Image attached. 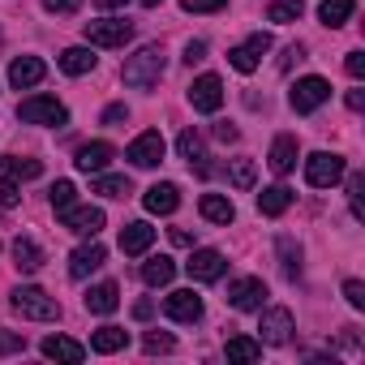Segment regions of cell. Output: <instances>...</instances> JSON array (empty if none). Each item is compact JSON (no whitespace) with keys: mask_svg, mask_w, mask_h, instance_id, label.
I'll use <instances>...</instances> for the list:
<instances>
[{"mask_svg":"<svg viewBox=\"0 0 365 365\" xmlns=\"http://www.w3.org/2000/svg\"><path fill=\"white\" fill-rule=\"evenodd\" d=\"M163 69H168V52H163L159 43H146V48H138L133 56H125L120 78H125V86L146 91V86H155V82L163 78Z\"/></svg>","mask_w":365,"mask_h":365,"instance_id":"cell-1","label":"cell"},{"mask_svg":"<svg viewBox=\"0 0 365 365\" xmlns=\"http://www.w3.org/2000/svg\"><path fill=\"white\" fill-rule=\"evenodd\" d=\"M163 150H168L163 133H159V129H146V133H138V138L129 142L125 159H129L133 168H155V163H163Z\"/></svg>","mask_w":365,"mask_h":365,"instance_id":"cell-9","label":"cell"},{"mask_svg":"<svg viewBox=\"0 0 365 365\" xmlns=\"http://www.w3.org/2000/svg\"><path fill=\"white\" fill-rule=\"evenodd\" d=\"M39 172H43V163L31 159V155H9V159H0V176H9V180H35Z\"/></svg>","mask_w":365,"mask_h":365,"instance_id":"cell-26","label":"cell"},{"mask_svg":"<svg viewBox=\"0 0 365 365\" xmlns=\"http://www.w3.org/2000/svg\"><path fill=\"white\" fill-rule=\"evenodd\" d=\"M163 5V0H142V9H159Z\"/></svg>","mask_w":365,"mask_h":365,"instance_id":"cell-53","label":"cell"},{"mask_svg":"<svg viewBox=\"0 0 365 365\" xmlns=\"http://www.w3.org/2000/svg\"><path fill=\"white\" fill-rule=\"evenodd\" d=\"M327 99H331V82H327V78H318V73H309V78H297V86L288 91V103H292V112H297V116H309V112H318Z\"/></svg>","mask_w":365,"mask_h":365,"instance_id":"cell-5","label":"cell"},{"mask_svg":"<svg viewBox=\"0 0 365 365\" xmlns=\"http://www.w3.org/2000/svg\"><path fill=\"white\" fill-rule=\"evenodd\" d=\"M301 14H305L301 0H271L267 22H275V26H292V22H301Z\"/></svg>","mask_w":365,"mask_h":365,"instance_id":"cell-32","label":"cell"},{"mask_svg":"<svg viewBox=\"0 0 365 365\" xmlns=\"http://www.w3.org/2000/svg\"><path fill=\"white\" fill-rule=\"evenodd\" d=\"M142 348L155 356V352H172V348H176V339H172L168 331H146V335H142Z\"/></svg>","mask_w":365,"mask_h":365,"instance_id":"cell-39","label":"cell"},{"mask_svg":"<svg viewBox=\"0 0 365 365\" xmlns=\"http://www.w3.org/2000/svg\"><path fill=\"white\" fill-rule=\"evenodd\" d=\"M39 352H43L48 361H69V365H78V361L86 356V348H82L78 339H69V335H48V339L39 344Z\"/></svg>","mask_w":365,"mask_h":365,"instance_id":"cell-21","label":"cell"},{"mask_svg":"<svg viewBox=\"0 0 365 365\" xmlns=\"http://www.w3.org/2000/svg\"><path fill=\"white\" fill-rule=\"evenodd\" d=\"M344 172H348V163H344V155H335V150H314V155H305V180H309L314 190L339 185Z\"/></svg>","mask_w":365,"mask_h":365,"instance_id":"cell-4","label":"cell"},{"mask_svg":"<svg viewBox=\"0 0 365 365\" xmlns=\"http://www.w3.org/2000/svg\"><path fill=\"white\" fill-rule=\"evenodd\" d=\"M202 297L194 292V288H176V292H168L163 297V314L172 318V322H198L202 318Z\"/></svg>","mask_w":365,"mask_h":365,"instance_id":"cell-11","label":"cell"},{"mask_svg":"<svg viewBox=\"0 0 365 365\" xmlns=\"http://www.w3.org/2000/svg\"><path fill=\"white\" fill-rule=\"evenodd\" d=\"M279 258H284V271L297 279L301 275V245H292V237H279Z\"/></svg>","mask_w":365,"mask_h":365,"instance_id":"cell-37","label":"cell"},{"mask_svg":"<svg viewBox=\"0 0 365 365\" xmlns=\"http://www.w3.org/2000/svg\"><path fill=\"white\" fill-rule=\"evenodd\" d=\"M9 305H14L22 318H31V322H56V318H61V301H56L52 292L35 288V284L14 288V292H9Z\"/></svg>","mask_w":365,"mask_h":365,"instance_id":"cell-2","label":"cell"},{"mask_svg":"<svg viewBox=\"0 0 365 365\" xmlns=\"http://www.w3.org/2000/svg\"><path fill=\"white\" fill-rule=\"evenodd\" d=\"M172 275H176V262H172L168 254H155V258H146V262H142V279H146L150 288L172 284Z\"/></svg>","mask_w":365,"mask_h":365,"instance_id":"cell-29","label":"cell"},{"mask_svg":"<svg viewBox=\"0 0 365 365\" xmlns=\"http://www.w3.org/2000/svg\"><path fill=\"white\" fill-rule=\"evenodd\" d=\"M215 138H220V142H237V138H241V129H237V125H228V120H220V125H215Z\"/></svg>","mask_w":365,"mask_h":365,"instance_id":"cell-48","label":"cell"},{"mask_svg":"<svg viewBox=\"0 0 365 365\" xmlns=\"http://www.w3.org/2000/svg\"><path fill=\"white\" fill-rule=\"evenodd\" d=\"M356 14V0H322V5H318V18H322V26H344L348 18Z\"/></svg>","mask_w":365,"mask_h":365,"instance_id":"cell-31","label":"cell"},{"mask_svg":"<svg viewBox=\"0 0 365 365\" xmlns=\"http://www.w3.org/2000/svg\"><path fill=\"white\" fill-rule=\"evenodd\" d=\"M125 5H129V0H95V9H103V14L108 9H125Z\"/></svg>","mask_w":365,"mask_h":365,"instance_id":"cell-50","label":"cell"},{"mask_svg":"<svg viewBox=\"0 0 365 365\" xmlns=\"http://www.w3.org/2000/svg\"><path fill=\"white\" fill-rule=\"evenodd\" d=\"M56 65H61L69 78H82V73H91V69L99 65V56H95L91 48H65V52L56 56Z\"/></svg>","mask_w":365,"mask_h":365,"instance_id":"cell-25","label":"cell"},{"mask_svg":"<svg viewBox=\"0 0 365 365\" xmlns=\"http://www.w3.org/2000/svg\"><path fill=\"white\" fill-rule=\"evenodd\" d=\"M224 352H228V361H258V356H262V339L232 335V339L224 344Z\"/></svg>","mask_w":365,"mask_h":365,"instance_id":"cell-33","label":"cell"},{"mask_svg":"<svg viewBox=\"0 0 365 365\" xmlns=\"http://www.w3.org/2000/svg\"><path fill=\"white\" fill-rule=\"evenodd\" d=\"M61 224L69 228V232H78V237H99V228H103V211L99 207H65L61 211Z\"/></svg>","mask_w":365,"mask_h":365,"instance_id":"cell-14","label":"cell"},{"mask_svg":"<svg viewBox=\"0 0 365 365\" xmlns=\"http://www.w3.org/2000/svg\"><path fill=\"white\" fill-rule=\"evenodd\" d=\"M344 176H348V172H344ZM361 194H365V176L352 172V176H348V198H352V215H356V220H361Z\"/></svg>","mask_w":365,"mask_h":365,"instance_id":"cell-41","label":"cell"},{"mask_svg":"<svg viewBox=\"0 0 365 365\" xmlns=\"http://www.w3.org/2000/svg\"><path fill=\"white\" fill-rule=\"evenodd\" d=\"M262 318H258V339L262 344H288L292 339V331H297V322H292V309H284V305H271V309H258Z\"/></svg>","mask_w":365,"mask_h":365,"instance_id":"cell-7","label":"cell"},{"mask_svg":"<svg viewBox=\"0 0 365 365\" xmlns=\"http://www.w3.org/2000/svg\"><path fill=\"white\" fill-rule=\"evenodd\" d=\"M198 61H207V43L202 39H190L185 43V65H198Z\"/></svg>","mask_w":365,"mask_h":365,"instance_id":"cell-46","label":"cell"},{"mask_svg":"<svg viewBox=\"0 0 365 365\" xmlns=\"http://www.w3.org/2000/svg\"><path fill=\"white\" fill-rule=\"evenodd\" d=\"M48 198H52V211L61 215L65 207H73L78 202V190H73V180H56V185L48 190Z\"/></svg>","mask_w":365,"mask_h":365,"instance_id":"cell-36","label":"cell"},{"mask_svg":"<svg viewBox=\"0 0 365 365\" xmlns=\"http://www.w3.org/2000/svg\"><path fill=\"white\" fill-rule=\"evenodd\" d=\"M150 241H155V228L146 224V220H133V224H125L120 228V254H146L150 250Z\"/></svg>","mask_w":365,"mask_h":365,"instance_id":"cell-20","label":"cell"},{"mask_svg":"<svg viewBox=\"0 0 365 365\" xmlns=\"http://www.w3.org/2000/svg\"><path fill=\"white\" fill-rule=\"evenodd\" d=\"M95 194H103V198H129V194H133V185H129V176H108V172H99Z\"/></svg>","mask_w":365,"mask_h":365,"instance_id":"cell-35","label":"cell"},{"mask_svg":"<svg viewBox=\"0 0 365 365\" xmlns=\"http://www.w3.org/2000/svg\"><path fill=\"white\" fill-rule=\"evenodd\" d=\"M120 120H129V108L125 103H108L103 108V125H120Z\"/></svg>","mask_w":365,"mask_h":365,"instance_id":"cell-47","label":"cell"},{"mask_svg":"<svg viewBox=\"0 0 365 365\" xmlns=\"http://www.w3.org/2000/svg\"><path fill=\"white\" fill-rule=\"evenodd\" d=\"M14 267H18L22 275H35V271L43 267V250H39L35 237H18V241H14Z\"/></svg>","mask_w":365,"mask_h":365,"instance_id":"cell-23","label":"cell"},{"mask_svg":"<svg viewBox=\"0 0 365 365\" xmlns=\"http://www.w3.org/2000/svg\"><path fill=\"white\" fill-rule=\"evenodd\" d=\"M48 78V65L39 61V56H18L14 65H9V86H18V91H31V86H39Z\"/></svg>","mask_w":365,"mask_h":365,"instance_id":"cell-17","label":"cell"},{"mask_svg":"<svg viewBox=\"0 0 365 365\" xmlns=\"http://www.w3.org/2000/svg\"><path fill=\"white\" fill-rule=\"evenodd\" d=\"M150 314H155V305H150V301H138V305H133V318H150Z\"/></svg>","mask_w":365,"mask_h":365,"instance_id":"cell-52","label":"cell"},{"mask_svg":"<svg viewBox=\"0 0 365 365\" xmlns=\"http://www.w3.org/2000/svg\"><path fill=\"white\" fill-rule=\"evenodd\" d=\"M271 52V35L267 31H258V35H250L245 43H237L232 52H228V65L237 69V73H254L258 65H262V56Z\"/></svg>","mask_w":365,"mask_h":365,"instance_id":"cell-8","label":"cell"},{"mask_svg":"<svg viewBox=\"0 0 365 365\" xmlns=\"http://www.w3.org/2000/svg\"><path fill=\"white\" fill-rule=\"evenodd\" d=\"M180 9L185 14H220V9H228V0H180Z\"/></svg>","mask_w":365,"mask_h":365,"instance_id":"cell-40","label":"cell"},{"mask_svg":"<svg viewBox=\"0 0 365 365\" xmlns=\"http://www.w3.org/2000/svg\"><path fill=\"white\" fill-rule=\"evenodd\" d=\"M297 159H301V146H297V138H292V133H279V138L271 142V155H267L271 172H275V176H288V172L297 168Z\"/></svg>","mask_w":365,"mask_h":365,"instance_id":"cell-19","label":"cell"},{"mask_svg":"<svg viewBox=\"0 0 365 365\" xmlns=\"http://www.w3.org/2000/svg\"><path fill=\"white\" fill-rule=\"evenodd\" d=\"M86 309L91 314H112L116 305H120V288L112 284V279H103V284H95V288H86Z\"/></svg>","mask_w":365,"mask_h":365,"instance_id":"cell-24","label":"cell"},{"mask_svg":"<svg viewBox=\"0 0 365 365\" xmlns=\"http://www.w3.org/2000/svg\"><path fill=\"white\" fill-rule=\"evenodd\" d=\"M172 245H194V237L185 228H172Z\"/></svg>","mask_w":365,"mask_h":365,"instance_id":"cell-49","label":"cell"},{"mask_svg":"<svg viewBox=\"0 0 365 365\" xmlns=\"http://www.w3.org/2000/svg\"><path fill=\"white\" fill-rule=\"evenodd\" d=\"M125 344H129V331H125V327H99V331L91 335V352H103V356L120 352Z\"/></svg>","mask_w":365,"mask_h":365,"instance_id":"cell-30","label":"cell"},{"mask_svg":"<svg viewBox=\"0 0 365 365\" xmlns=\"http://www.w3.org/2000/svg\"><path fill=\"white\" fill-rule=\"evenodd\" d=\"M262 301H267V284L258 275H241V279L228 284V305L232 309L250 314V309H262Z\"/></svg>","mask_w":365,"mask_h":365,"instance_id":"cell-10","label":"cell"},{"mask_svg":"<svg viewBox=\"0 0 365 365\" xmlns=\"http://www.w3.org/2000/svg\"><path fill=\"white\" fill-rule=\"evenodd\" d=\"M344 69H348V78H365V52H348V61H344Z\"/></svg>","mask_w":365,"mask_h":365,"instance_id":"cell-44","label":"cell"},{"mask_svg":"<svg viewBox=\"0 0 365 365\" xmlns=\"http://www.w3.org/2000/svg\"><path fill=\"white\" fill-rule=\"evenodd\" d=\"M198 211H202L207 224H224V228L237 220V207H232V198H224V194H202Z\"/></svg>","mask_w":365,"mask_h":365,"instance_id":"cell-22","label":"cell"},{"mask_svg":"<svg viewBox=\"0 0 365 365\" xmlns=\"http://www.w3.org/2000/svg\"><path fill=\"white\" fill-rule=\"evenodd\" d=\"M176 150H180V159H185L190 168H198V172H207V146H202V138L194 133V129H185L176 138Z\"/></svg>","mask_w":365,"mask_h":365,"instance_id":"cell-27","label":"cell"},{"mask_svg":"<svg viewBox=\"0 0 365 365\" xmlns=\"http://www.w3.org/2000/svg\"><path fill=\"white\" fill-rule=\"evenodd\" d=\"M129 39H133V22H125V18L86 22V43H91V48H125Z\"/></svg>","mask_w":365,"mask_h":365,"instance_id":"cell-6","label":"cell"},{"mask_svg":"<svg viewBox=\"0 0 365 365\" xmlns=\"http://www.w3.org/2000/svg\"><path fill=\"white\" fill-rule=\"evenodd\" d=\"M18 120L61 129V125H69V108H65L56 95H31V99H22V103H18Z\"/></svg>","mask_w":365,"mask_h":365,"instance_id":"cell-3","label":"cell"},{"mask_svg":"<svg viewBox=\"0 0 365 365\" xmlns=\"http://www.w3.org/2000/svg\"><path fill=\"white\" fill-rule=\"evenodd\" d=\"M18 180H9V176H0V211H9V207H18Z\"/></svg>","mask_w":365,"mask_h":365,"instance_id":"cell-42","label":"cell"},{"mask_svg":"<svg viewBox=\"0 0 365 365\" xmlns=\"http://www.w3.org/2000/svg\"><path fill=\"white\" fill-rule=\"evenodd\" d=\"M43 9H48V14H78L82 0H43Z\"/></svg>","mask_w":365,"mask_h":365,"instance_id":"cell-45","label":"cell"},{"mask_svg":"<svg viewBox=\"0 0 365 365\" xmlns=\"http://www.w3.org/2000/svg\"><path fill=\"white\" fill-rule=\"evenodd\" d=\"M112 159H116V146H112V142H86V146H78V155H73L78 172H95V176H99Z\"/></svg>","mask_w":365,"mask_h":365,"instance_id":"cell-18","label":"cell"},{"mask_svg":"<svg viewBox=\"0 0 365 365\" xmlns=\"http://www.w3.org/2000/svg\"><path fill=\"white\" fill-rule=\"evenodd\" d=\"M142 207H146L150 215H172V211L180 207V190L172 185V180H155V185L142 194Z\"/></svg>","mask_w":365,"mask_h":365,"instance_id":"cell-16","label":"cell"},{"mask_svg":"<svg viewBox=\"0 0 365 365\" xmlns=\"http://www.w3.org/2000/svg\"><path fill=\"white\" fill-rule=\"evenodd\" d=\"M14 352H26V335L0 327V356H14Z\"/></svg>","mask_w":365,"mask_h":365,"instance_id":"cell-38","label":"cell"},{"mask_svg":"<svg viewBox=\"0 0 365 365\" xmlns=\"http://www.w3.org/2000/svg\"><path fill=\"white\" fill-rule=\"evenodd\" d=\"M185 271H190V279H198V284H215V279H224L228 258H224L220 250H194L190 262H185Z\"/></svg>","mask_w":365,"mask_h":365,"instance_id":"cell-12","label":"cell"},{"mask_svg":"<svg viewBox=\"0 0 365 365\" xmlns=\"http://www.w3.org/2000/svg\"><path fill=\"white\" fill-rule=\"evenodd\" d=\"M190 103H194V112H220V108H224V82H220L215 73L194 78V86H190Z\"/></svg>","mask_w":365,"mask_h":365,"instance_id":"cell-13","label":"cell"},{"mask_svg":"<svg viewBox=\"0 0 365 365\" xmlns=\"http://www.w3.org/2000/svg\"><path fill=\"white\" fill-rule=\"evenodd\" d=\"M103 262H108V250L91 237L86 245H78V250L69 254V275H73V279H86V275H91V271H99Z\"/></svg>","mask_w":365,"mask_h":365,"instance_id":"cell-15","label":"cell"},{"mask_svg":"<svg viewBox=\"0 0 365 365\" xmlns=\"http://www.w3.org/2000/svg\"><path fill=\"white\" fill-rule=\"evenodd\" d=\"M344 297H348L352 309H365V284L361 279H344Z\"/></svg>","mask_w":365,"mask_h":365,"instance_id":"cell-43","label":"cell"},{"mask_svg":"<svg viewBox=\"0 0 365 365\" xmlns=\"http://www.w3.org/2000/svg\"><path fill=\"white\" fill-rule=\"evenodd\" d=\"M228 180L237 190H254V180H258V163L254 159H232L228 163Z\"/></svg>","mask_w":365,"mask_h":365,"instance_id":"cell-34","label":"cell"},{"mask_svg":"<svg viewBox=\"0 0 365 365\" xmlns=\"http://www.w3.org/2000/svg\"><path fill=\"white\" fill-rule=\"evenodd\" d=\"M288 207H292V190H288V185H267V190L258 194V211H262V215H271V220H275V215H284Z\"/></svg>","mask_w":365,"mask_h":365,"instance_id":"cell-28","label":"cell"},{"mask_svg":"<svg viewBox=\"0 0 365 365\" xmlns=\"http://www.w3.org/2000/svg\"><path fill=\"white\" fill-rule=\"evenodd\" d=\"M348 108L361 112V108H365V95H361V91H348Z\"/></svg>","mask_w":365,"mask_h":365,"instance_id":"cell-51","label":"cell"}]
</instances>
